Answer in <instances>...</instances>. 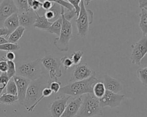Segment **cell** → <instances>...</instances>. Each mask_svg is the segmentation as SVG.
<instances>
[{
    "label": "cell",
    "instance_id": "obj_1",
    "mask_svg": "<svg viewBox=\"0 0 147 117\" xmlns=\"http://www.w3.org/2000/svg\"><path fill=\"white\" fill-rule=\"evenodd\" d=\"M95 75L79 81L71 82L64 86L61 87L59 92L67 95L78 96L87 94H92V87L98 82Z\"/></svg>",
    "mask_w": 147,
    "mask_h": 117
},
{
    "label": "cell",
    "instance_id": "obj_2",
    "mask_svg": "<svg viewBox=\"0 0 147 117\" xmlns=\"http://www.w3.org/2000/svg\"><path fill=\"white\" fill-rule=\"evenodd\" d=\"M47 78L42 75L38 79L30 82L26 92L25 102L23 105L26 110L32 106L40 98L43 89L49 87L51 81L48 79Z\"/></svg>",
    "mask_w": 147,
    "mask_h": 117
},
{
    "label": "cell",
    "instance_id": "obj_3",
    "mask_svg": "<svg viewBox=\"0 0 147 117\" xmlns=\"http://www.w3.org/2000/svg\"><path fill=\"white\" fill-rule=\"evenodd\" d=\"M15 64L16 75L24 77L30 81L36 80L42 75V64L39 58L31 61L17 62Z\"/></svg>",
    "mask_w": 147,
    "mask_h": 117
},
{
    "label": "cell",
    "instance_id": "obj_4",
    "mask_svg": "<svg viewBox=\"0 0 147 117\" xmlns=\"http://www.w3.org/2000/svg\"><path fill=\"white\" fill-rule=\"evenodd\" d=\"M103 111L99 99L90 94H85L79 110L75 117H92L102 116Z\"/></svg>",
    "mask_w": 147,
    "mask_h": 117
},
{
    "label": "cell",
    "instance_id": "obj_5",
    "mask_svg": "<svg viewBox=\"0 0 147 117\" xmlns=\"http://www.w3.org/2000/svg\"><path fill=\"white\" fill-rule=\"evenodd\" d=\"M64 8L61 6V17L62 18V26L59 37L56 38L53 41V45L60 51H68L69 41L73 36L72 23L64 17Z\"/></svg>",
    "mask_w": 147,
    "mask_h": 117
},
{
    "label": "cell",
    "instance_id": "obj_6",
    "mask_svg": "<svg viewBox=\"0 0 147 117\" xmlns=\"http://www.w3.org/2000/svg\"><path fill=\"white\" fill-rule=\"evenodd\" d=\"M94 13L90 9H86L83 1L80 3V10L75 22L78 34L82 38H86L88 34L89 26L92 23Z\"/></svg>",
    "mask_w": 147,
    "mask_h": 117
},
{
    "label": "cell",
    "instance_id": "obj_7",
    "mask_svg": "<svg viewBox=\"0 0 147 117\" xmlns=\"http://www.w3.org/2000/svg\"><path fill=\"white\" fill-rule=\"evenodd\" d=\"M42 66L48 71L51 81L58 80L62 75L61 63L59 58L52 55H48L41 59Z\"/></svg>",
    "mask_w": 147,
    "mask_h": 117
},
{
    "label": "cell",
    "instance_id": "obj_8",
    "mask_svg": "<svg viewBox=\"0 0 147 117\" xmlns=\"http://www.w3.org/2000/svg\"><path fill=\"white\" fill-rule=\"evenodd\" d=\"M130 59L133 64L140 65L142 59L147 53V35H143L138 41L132 45Z\"/></svg>",
    "mask_w": 147,
    "mask_h": 117
},
{
    "label": "cell",
    "instance_id": "obj_9",
    "mask_svg": "<svg viewBox=\"0 0 147 117\" xmlns=\"http://www.w3.org/2000/svg\"><path fill=\"white\" fill-rule=\"evenodd\" d=\"M95 75V72L86 63H79L75 66L69 82L82 80Z\"/></svg>",
    "mask_w": 147,
    "mask_h": 117
},
{
    "label": "cell",
    "instance_id": "obj_10",
    "mask_svg": "<svg viewBox=\"0 0 147 117\" xmlns=\"http://www.w3.org/2000/svg\"><path fill=\"white\" fill-rule=\"evenodd\" d=\"M125 98V95L114 93L106 90L103 96L99 99L100 106L102 108L109 107L111 108L120 106Z\"/></svg>",
    "mask_w": 147,
    "mask_h": 117
},
{
    "label": "cell",
    "instance_id": "obj_11",
    "mask_svg": "<svg viewBox=\"0 0 147 117\" xmlns=\"http://www.w3.org/2000/svg\"><path fill=\"white\" fill-rule=\"evenodd\" d=\"M70 96H56L49 107L50 117H60L67 106Z\"/></svg>",
    "mask_w": 147,
    "mask_h": 117
},
{
    "label": "cell",
    "instance_id": "obj_12",
    "mask_svg": "<svg viewBox=\"0 0 147 117\" xmlns=\"http://www.w3.org/2000/svg\"><path fill=\"white\" fill-rule=\"evenodd\" d=\"M18 11L13 0H3L0 3V27L9 17Z\"/></svg>",
    "mask_w": 147,
    "mask_h": 117
},
{
    "label": "cell",
    "instance_id": "obj_13",
    "mask_svg": "<svg viewBox=\"0 0 147 117\" xmlns=\"http://www.w3.org/2000/svg\"><path fill=\"white\" fill-rule=\"evenodd\" d=\"M13 78L17 87L18 102L23 106L25 102L26 92L30 80L18 75H14Z\"/></svg>",
    "mask_w": 147,
    "mask_h": 117
},
{
    "label": "cell",
    "instance_id": "obj_14",
    "mask_svg": "<svg viewBox=\"0 0 147 117\" xmlns=\"http://www.w3.org/2000/svg\"><path fill=\"white\" fill-rule=\"evenodd\" d=\"M20 26L26 29L33 26L37 18V11L30 9L28 11L18 13Z\"/></svg>",
    "mask_w": 147,
    "mask_h": 117
},
{
    "label": "cell",
    "instance_id": "obj_15",
    "mask_svg": "<svg viewBox=\"0 0 147 117\" xmlns=\"http://www.w3.org/2000/svg\"><path fill=\"white\" fill-rule=\"evenodd\" d=\"M82 102V96H76L67 104L60 117H75Z\"/></svg>",
    "mask_w": 147,
    "mask_h": 117
},
{
    "label": "cell",
    "instance_id": "obj_16",
    "mask_svg": "<svg viewBox=\"0 0 147 117\" xmlns=\"http://www.w3.org/2000/svg\"><path fill=\"white\" fill-rule=\"evenodd\" d=\"M104 82L106 90L119 94L123 88L120 82L117 79L110 76L109 75L105 74L103 75Z\"/></svg>",
    "mask_w": 147,
    "mask_h": 117
},
{
    "label": "cell",
    "instance_id": "obj_17",
    "mask_svg": "<svg viewBox=\"0 0 147 117\" xmlns=\"http://www.w3.org/2000/svg\"><path fill=\"white\" fill-rule=\"evenodd\" d=\"M61 6L53 3L51 9L45 11L44 15L49 22H53L61 17Z\"/></svg>",
    "mask_w": 147,
    "mask_h": 117
},
{
    "label": "cell",
    "instance_id": "obj_18",
    "mask_svg": "<svg viewBox=\"0 0 147 117\" xmlns=\"http://www.w3.org/2000/svg\"><path fill=\"white\" fill-rule=\"evenodd\" d=\"M19 26L20 23L18 13H16L11 15L5 21L3 27H5L8 30V36Z\"/></svg>",
    "mask_w": 147,
    "mask_h": 117
},
{
    "label": "cell",
    "instance_id": "obj_19",
    "mask_svg": "<svg viewBox=\"0 0 147 117\" xmlns=\"http://www.w3.org/2000/svg\"><path fill=\"white\" fill-rule=\"evenodd\" d=\"M52 22H49L45 17L44 15L40 16L37 13V18L36 21L33 25L34 28L39 29L40 30H44L47 31V30L50 27Z\"/></svg>",
    "mask_w": 147,
    "mask_h": 117
},
{
    "label": "cell",
    "instance_id": "obj_20",
    "mask_svg": "<svg viewBox=\"0 0 147 117\" xmlns=\"http://www.w3.org/2000/svg\"><path fill=\"white\" fill-rule=\"evenodd\" d=\"M25 30V28H24V27L19 26L7 37V39H6L7 40L8 42L11 43H17V42L23 35Z\"/></svg>",
    "mask_w": 147,
    "mask_h": 117
},
{
    "label": "cell",
    "instance_id": "obj_21",
    "mask_svg": "<svg viewBox=\"0 0 147 117\" xmlns=\"http://www.w3.org/2000/svg\"><path fill=\"white\" fill-rule=\"evenodd\" d=\"M138 16L140 17L139 27L143 35H147V10L141 9V13Z\"/></svg>",
    "mask_w": 147,
    "mask_h": 117
},
{
    "label": "cell",
    "instance_id": "obj_22",
    "mask_svg": "<svg viewBox=\"0 0 147 117\" xmlns=\"http://www.w3.org/2000/svg\"><path fill=\"white\" fill-rule=\"evenodd\" d=\"M18 97L16 95L3 93L0 96V103L6 105H13L18 102Z\"/></svg>",
    "mask_w": 147,
    "mask_h": 117
},
{
    "label": "cell",
    "instance_id": "obj_23",
    "mask_svg": "<svg viewBox=\"0 0 147 117\" xmlns=\"http://www.w3.org/2000/svg\"><path fill=\"white\" fill-rule=\"evenodd\" d=\"M106 91V88L103 82H97L92 87V94L98 99L102 98Z\"/></svg>",
    "mask_w": 147,
    "mask_h": 117
},
{
    "label": "cell",
    "instance_id": "obj_24",
    "mask_svg": "<svg viewBox=\"0 0 147 117\" xmlns=\"http://www.w3.org/2000/svg\"><path fill=\"white\" fill-rule=\"evenodd\" d=\"M61 26H62V18H61V17H60L57 20H56L55 21L52 23L50 27L47 30V31L52 34H56V35L59 36L61 30Z\"/></svg>",
    "mask_w": 147,
    "mask_h": 117
},
{
    "label": "cell",
    "instance_id": "obj_25",
    "mask_svg": "<svg viewBox=\"0 0 147 117\" xmlns=\"http://www.w3.org/2000/svg\"><path fill=\"white\" fill-rule=\"evenodd\" d=\"M137 76L138 80L145 86H147V67L140 68L137 70Z\"/></svg>",
    "mask_w": 147,
    "mask_h": 117
},
{
    "label": "cell",
    "instance_id": "obj_26",
    "mask_svg": "<svg viewBox=\"0 0 147 117\" xmlns=\"http://www.w3.org/2000/svg\"><path fill=\"white\" fill-rule=\"evenodd\" d=\"M20 46L18 43H11L10 42L0 45V51H14L20 50Z\"/></svg>",
    "mask_w": 147,
    "mask_h": 117
},
{
    "label": "cell",
    "instance_id": "obj_27",
    "mask_svg": "<svg viewBox=\"0 0 147 117\" xmlns=\"http://www.w3.org/2000/svg\"><path fill=\"white\" fill-rule=\"evenodd\" d=\"M17 9L18 13L29 11L30 9L28 7L27 0H13Z\"/></svg>",
    "mask_w": 147,
    "mask_h": 117
},
{
    "label": "cell",
    "instance_id": "obj_28",
    "mask_svg": "<svg viewBox=\"0 0 147 117\" xmlns=\"http://www.w3.org/2000/svg\"><path fill=\"white\" fill-rule=\"evenodd\" d=\"M52 93H53L52 91L51 90V89H50L48 87H45V88H44L43 90H42V94H41V96L40 97V98H39V99L35 102V103H34L32 106H31L27 111H30H30H33L34 110V108L36 107V106L40 103V102L41 100L43 99V98H44L45 97L49 96L50 95H52Z\"/></svg>",
    "mask_w": 147,
    "mask_h": 117
},
{
    "label": "cell",
    "instance_id": "obj_29",
    "mask_svg": "<svg viewBox=\"0 0 147 117\" xmlns=\"http://www.w3.org/2000/svg\"><path fill=\"white\" fill-rule=\"evenodd\" d=\"M66 1H67L68 2H69L74 8L76 14V16L78 17L79 10H80V3L81 2V1H83L84 2L86 3V5H88L89 3H90V2L92 1H97V0H65ZM100 1H107V0H100Z\"/></svg>",
    "mask_w": 147,
    "mask_h": 117
},
{
    "label": "cell",
    "instance_id": "obj_30",
    "mask_svg": "<svg viewBox=\"0 0 147 117\" xmlns=\"http://www.w3.org/2000/svg\"><path fill=\"white\" fill-rule=\"evenodd\" d=\"M6 93L7 94L17 96V87H16V84L13 78L9 79V80L6 86Z\"/></svg>",
    "mask_w": 147,
    "mask_h": 117
},
{
    "label": "cell",
    "instance_id": "obj_31",
    "mask_svg": "<svg viewBox=\"0 0 147 117\" xmlns=\"http://www.w3.org/2000/svg\"><path fill=\"white\" fill-rule=\"evenodd\" d=\"M7 68L6 70V74L9 79L12 78L16 74V64L14 61H7Z\"/></svg>",
    "mask_w": 147,
    "mask_h": 117
},
{
    "label": "cell",
    "instance_id": "obj_32",
    "mask_svg": "<svg viewBox=\"0 0 147 117\" xmlns=\"http://www.w3.org/2000/svg\"><path fill=\"white\" fill-rule=\"evenodd\" d=\"M28 7L34 11H37L42 8V2L40 0H27Z\"/></svg>",
    "mask_w": 147,
    "mask_h": 117
},
{
    "label": "cell",
    "instance_id": "obj_33",
    "mask_svg": "<svg viewBox=\"0 0 147 117\" xmlns=\"http://www.w3.org/2000/svg\"><path fill=\"white\" fill-rule=\"evenodd\" d=\"M84 54L83 51H81V50H79V51H76L75 52H73L71 54V59L73 62L74 65H78V64H79L80 63L81 59L83 57V55Z\"/></svg>",
    "mask_w": 147,
    "mask_h": 117
},
{
    "label": "cell",
    "instance_id": "obj_34",
    "mask_svg": "<svg viewBox=\"0 0 147 117\" xmlns=\"http://www.w3.org/2000/svg\"><path fill=\"white\" fill-rule=\"evenodd\" d=\"M9 79L6 72H1L0 74V95L2 94L4 88H6Z\"/></svg>",
    "mask_w": 147,
    "mask_h": 117
},
{
    "label": "cell",
    "instance_id": "obj_35",
    "mask_svg": "<svg viewBox=\"0 0 147 117\" xmlns=\"http://www.w3.org/2000/svg\"><path fill=\"white\" fill-rule=\"evenodd\" d=\"M60 60L61 64H62L64 68L66 70L69 69L74 65V63L71 58L67 55H65L62 58H61Z\"/></svg>",
    "mask_w": 147,
    "mask_h": 117
},
{
    "label": "cell",
    "instance_id": "obj_36",
    "mask_svg": "<svg viewBox=\"0 0 147 117\" xmlns=\"http://www.w3.org/2000/svg\"><path fill=\"white\" fill-rule=\"evenodd\" d=\"M43 1H48L53 3H56L60 5V6H63L64 8H66L67 10H69V11H71L74 9L73 6L69 2H68L65 0H43Z\"/></svg>",
    "mask_w": 147,
    "mask_h": 117
},
{
    "label": "cell",
    "instance_id": "obj_37",
    "mask_svg": "<svg viewBox=\"0 0 147 117\" xmlns=\"http://www.w3.org/2000/svg\"><path fill=\"white\" fill-rule=\"evenodd\" d=\"M61 82L58 80L51 81L49 85V88L52 91V92L57 93L59 92L60 87H61Z\"/></svg>",
    "mask_w": 147,
    "mask_h": 117
},
{
    "label": "cell",
    "instance_id": "obj_38",
    "mask_svg": "<svg viewBox=\"0 0 147 117\" xmlns=\"http://www.w3.org/2000/svg\"><path fill=\"white\" fill-rule=\"evenodd\" d=\"M63 15H64V17L67 21L71 22V21L72 19V18H74L76 15V14L75 9H74L71 11L68 10L67 12H64L63 14Z\"/></svg>",
    "mask_w": 147,
    "mask_h": 117
},
{
    "label": "cell",
    "instance_id": "obj_39",
    "mask_svg": "<svg viewBox=\"0 0 147 117\" xmlns=\"http://www.w3.org/2000/svg\"><path fill=\"white\" fill-rule=\"evenodd\" d=\"M3 58L7 61H13L16 58V55L13 51H7L3 55Z\"/></svg>",
    "mask_w": 147,
    "mask_h": 117
},
{
    "label": "cell",
    "instance_id": "obj_40",
    "mask_svg": "<svg viewBox=\"0 0 147 117\" xmlns=\"http://www.w3.org/2000/svg\"><path fill=\"white\" fill-rule=\"evenodd\" d=\"M7 68V60L2 59L0 60V71L1 72H6Z\"/></svg>",
    "mask_w": 147,
    "mask_h": 117
},
{
    "label": "cell",
    "instance_id": "obj_41",
    "mask_svg": "<svg viewBox=\"0 0 147 117\" xmlns=\"http://www.w3.org/2000/svg\"><path fill=\"white\" fill-rule=\"evenodd\" d=\"M53 2L48 1H44L42 2V8L45 10H48L51 9L53 5Z\"/></svg>",
    "mask_w": 147,
    "mask_h": 117
},
{
    "label": "cell",
    "instance_id": "obj_42",
    "mask_svg": "<svg viewBox=\"0 0 147 117\" xmlns=\"http://www.w3.org/2000/svg\"><path fill=\"white\" fill-rule=\"evenodd\" d=\"M138 4L140 9L147 10V0H139Z\"/></svg>",
    "mask_w": 147,
    "mask_h": 117
},
{
    "label": "cell",
    "instance_id": "obj_43",
    "mask_svg": "<svg viewBox=\"0 0 147 117\" xmlns=\"http://www.w3.org/2000/svg\"><path fill=\"white\" fill-rule=\"evenodd\" d=\"M8 35V30L4 27H0V37L5 36L6 37Z\"/></svg>",
    "mask_w": 147,
    "mask_h": 117
},
{
    "label": "cell",
    "instance_id": "obj_44",
    "mask_svg": "<svg viewBox=\"0 0 147 117\" xmlns=\"http://www.w3.org/2000/svg\"><path fill=\"white\" fill-rule=\"evenodd\" d=\"M8 41L5 38V37H0V45L5 43H7Z\"/></svg>",
    "mask_w": 147,
    "mask_h": 117
},
{
    "label": "cell",
    "instance_id": "obj_45",
    "mask_svg": "<svg viewBox=\"0 0 147 117\" xmlns=\"http://www.w3.org/2000/svg\"><path fill=\"white\" fill-rule=\"evenodd\" d=\"M2 59H4L3 58V56H0V60H1Z\"/></svg>",
    "mask_w": 147,
    "mask_h": 117
},
{
    "label": "cell",
    "instance_id": "obj_46",
    "mask_svg": "<svg viewBox=\"0 0 147 117\" xmlns=\"http://www.w3.org/2000/svg\"><path fill=\"white\" fill-rule=\"evenodd\" d=\"M2 1H3V0H0V3L2 2Z\"/></svg>",
    "mask_w": 147,
    "mask_h": 117
}]
</instances>
